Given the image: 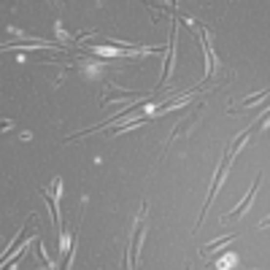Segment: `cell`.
Here are the masks:
<instances>
[{
    "label": "cell",
    "instance_id": "cell-1",
    "mask_svg": "<svg viewBox=\"0 0 270 270\" xmlns=\"http://www.w3.org/2000/svg\"><path fill=\"white\" fill-rule=\"evenodd\" d=\"M268 224H270V216H265L262 222H259V227H268Z\"/></svg>",
    "mask_w": 270,
    "mask_h": 270
}]
</instances>
